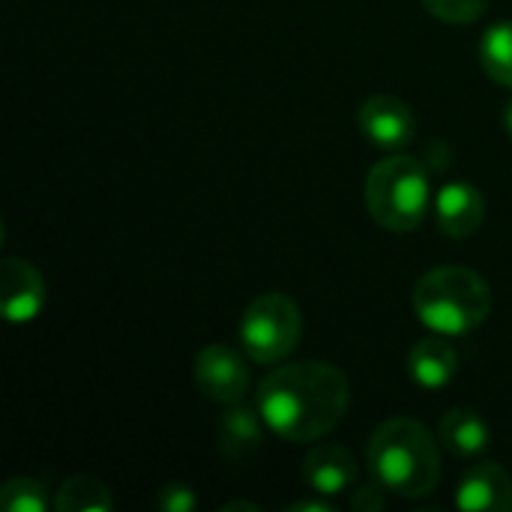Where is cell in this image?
<instances>
[{"label":"cell","mask_w":512,"mask_h":512,"mask_svg":"<svg viewBox=\"0 0 512 512\" xmlns=\"http://www.w3.org/2000/svg\"><path fill=\"white\" fill-rule=\"evenodd\" d=\"M408 375L423 390H444L459 375V351L441 333L420 339L408 354Z\"/></svg>","instance_id":"12"},{"label":"cell","mask_w":512,"mask_h":512,"mask_svg":"<svg viewBox=\"0 0 512 512\" xmlns=\"http://www.w3.org/2000/svg\"><path fill=\"white\" fill-rule=\"evenodd\" d=\"M357 126L369 144L387 153H402L417 135V117L411 105L390 93L369 96L357 111Z\"/></svg>","instance_id":"6"},{"label":"cell","mask_w":512,"mask_h":512,"mask_svg":"<svg viewBox=\"0 0 512 512\" xmlns=\"http://www.w3.org/2000/svg\"><path fill=\"white\" fill-rule=\"evenodd\" d=\"M438 438H441V444H444L453 456L477 459L480 453L489 450V444H492V429H489V423H486L477 411L456 408V411H447V414L441 417Z\"/></svg>","instance_id":"14"},{"label":"cell","mask_w":512,"mask_h":512,"mask_svg":"<svg viewBox=\"0 0 512 512\" xmlns=\"http://www.w3.org/2000/svg\"><path fill=\"white\" fill-rule=\"evenodd\" d=\"M387 489L378 483V480H372V483H366V486H360L357 492H354V498H351V507L357 512H378L387 507V495H384Z\"/></svg>","instance_id":"20"},{"label":"cell","mask_w":512,"mask_h":512,"mask_svg":"<svg viewBox=\"0 0 512 512\" xmlns=\"http://www.w3.org/2000/svg\"><path fill=\"white\" fill-rule=\"evenodd\" d=\"M324 498V495H321ZM321 498H303V501H294L288 512H330L333 504L330 501H321Z\"/></svg>","instance_id":"21"},{"label":"cell","mask_w":512,"mask_h":512,"mask_svg":"<svg viewBox=\"0 0 512 512\" xmlns=\"http://www.w3.org/2000/svg\"><path fill=\"white\" fill-rule=\"evenodd\" d=\"M192 378H195V387L201 390V396L216 405L243 402V396L249 390V369H246L243 357L231 345H222V342L207 345L195 357Z\"/></svg>","instance_id":"7"},{"label":"cell","mask_w":512,"mask_h":512,"mask_svg":"<svg viewBox=\"0 0 512 512\" xmlns=\"http://www.w3.org/2000/svg\"><path fill=\"white\" fill-rule=\"evenodd\" d=\"M366 207L387 231L405 234L420 228L432 210V183L423 162L408 153L375 162L366 177Z\"/></svg>","instance_id":"4"},{"label":"cell","mask_w":512,"mask_h":512,"mask_svg":"<svg viewBox=\"0 0 512 512\" xmlns=\"http://www.w3.org/2000/svg\"><path fill=\"white\" fill-rule=\"evenodd\" d=\"M255 405L273 435L291 444H312L342 423L351 405V384L333 363L300 360L273 369L258 384Z\"/></svg>","instance_id":"1"},{"label":"cell","mask_w":512,"mask_h":512,"mask_svg":"<svg viewBox=\"0 0 512 512\" xmlns=\"http://www.w3.org/2000/svg\"><path fill=\"white\" fill-rule=\"evenodd\" d=\"M480 66L504 87H512V21L492 24L480 39Z\"/></svg>","instance_id":"16"},{"label":"cell","mask_w":512,"mask_h":512,"mask_svg":"<svg viewBox=\"0 0 512 512\" xmlns=\"http://www.w3.org/2000/svg\"><path fill=\"white\" fill-rule=\"evenodd\" d=\"M423 3L435 18L447 24H471L489 9V0H423Z\"/></svg>","instance_id":"18"},{"label":"cell","mask_w":512,"mask_h":512,"mask_svg":"<svg viewBox=\"0 0 512 512\" xmlns=\"http://www.w3.org/2000/svg\"><path fill=\"white\" fill-rule=\"evenodd\" d=\"M54 510L57 512H111L114 501L111 492L102 480L87 477V474H75L69 477L54 498Z\"/></svg>","instance_id":"15"},{"label":"cell","mask_w":512,"mask_h":512,"mask_svg":"<svg viewBox=\"0 0 512 512\" xmlns=\"http://www.w3.org/2000/svg\"><path fill=\"white\" fill-rule=\"evenodd\" d=\"M504 126H507V132L512 135V99L507 102V108H504Z\"/></svg>","instance_id":"23"},{"label":"cell","mask_w":512,"mask_h":512,"mask_svg":"<svg viewBox=\"0 0 512 512\" xmlns=\"http://www.w3.org/2000/svg\"><path fill=\"white\" fill-rule=\"evenodd\" d=\"M264 417L255 408L243 405V402H234L228 405V411L222 414L219 420V450L228 456V459H246L252 450L261 447L264 441Z\"/></svg>","instance_id":"13"},{"label":"cell","mask_w":512,"mask_h":512,"mask_svg":"<svg viewBox=\"0 0 512 512\" xmlns=\"http://www.w3.org/2000/svg\"><path fill=\"white\" fill-rule=\"evenodd\" d=\"M417 318L441 336H468L486 324L492 312L489 282L462 264H444L420 276L414 285Z\"/></svg>","instance_id":"3"},{"label":"cell","mask_w":512,"mask_h":512,"mask_svg":"<svg viewBox=\"0 0 512 512\" xmlns=\"http://www.w3.org/2000/svg\"><path fill=\"white\" fill-rule=\"evenodd\" d=\"M0 300L9 324H30L48 300L42 273L24 258H3L0 264Z\"/></svg>","instance_id":"8"},{"label":"cell","mask_w":512,"mask_h":512,"mask_svg":"<svg viewBox=\"0 0 512 512\" xmlns=\"http://www.w3.org/2000/svg\"><path fill=\"white\" fill-rule=\"evenodd\" d=\"M0 510L3 512H45L48 492L33 477H12L0 489Z\"/></svg>","instance_id":"17"},{"label":"cell","mask_w":512,"mask_h":512,"mask_svg":"<svg viewBox=\"0 0 512 512\" xmlns=\"http://www.w3.org/2000/svg\"><path fill=\"white\" fill-rule=\"evenodd\" d=\"M453 504L465 512H512V477L495 462H480L462 477Z\"/></svg>","instance_id":"11"},{"label":"cell","mask_w":512,"mask_h":512,"mask_svg":"<svg viewBox=\"0 0 512 512\" xmlns=\"http://www.w3.org/2000/svg\"><path fill=\"white\" fill-rule=\"evenodd\" d=\"M372 480L399 498H426L441 483V453L429 429L411 417L381 423L366 450Z\"/></svg>","instance_id":"2"},{"label":"cell","mask_w":512,"mask_h":512,"mask_svg":"<svg viewBox=\"0 0 512 512\" xmlns=\"http://www.w3.org/2000/svg\"><path fill=\"white\" fill-rule=\"evenodd\" d=\"M432 210H435V225L456 240L477 234L480 225L486 222V198L477 186L465 180H453L441 186L432 201Z\"/></svg>","instance_id":"9"},{"label":"cell","mask_w":512,"mask_h":512,"mask_svg":"<svg viewBox=\"0 0 512 512\" xmlns=\"http://www.w3.org/2000/svg\"><path fill=\"white\" fill-rule=\"evenodd\" d=\"M360 465L351 450L339 444H315L303 459V483L324 498H336L357 486Z\"/></svg>","instance_id":"10"},{"label":"cell","mask_w":512,"mask_h":512,"mask_svg":"<svg viewBox=\"0 0 512 512\" xmlns=\"http://www.w3.org/2000/svg\"><path fill=\"white\" fill-rule=\"evenodd\" d=\"M240 348L255 363H282L303 339V315L288 294L270 291L255 297L237 327Z\"/></svg>","instance_id":"5"},{"label":"cell","mask_w":512,"mask_h":512,"mask_svg":"<svg viewBox=\"0 0 512 512\" xmlns=\"http://www.w3.org/2000/svg\"><path fill=\"white\" fill-rule=\"evenodd\" d=\"M156 504H159L162 512H192L198 507V498H195L192 486H186V483H168V486L159 489Z\"/></svg>","instance_id":"19"},{"label":"cell","mask_w":512,"mask_h":512,"mask_svg":"<svg viewBox=\"0 0 512 512\" xmlns=\"http://www.w3.org/2000/svg\"><path fill=\"white\" fill-rule=\"evenodd\" d=\"M222 510H225V512H231V510H249V512H255V510H258V507H255V504H249V501H231V504H225Z\"/></svg>","instance_id":"22"}]
</instances>
